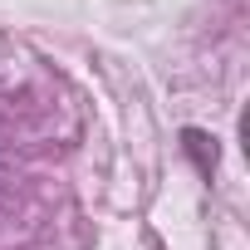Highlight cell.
I'll use <instances>...</instances> for the list:
<instances>
[{"label":"cell","mask_w":250,"mask_h":250,"mask_svg":"<svg viewBox=\"0 0 250 250\" xmlns=\"http://www.w3.org/2000/svg\"><path fill=\"white\" fill-rule=\"evenodd\" d=\"M182 147H187V157L196 162V172H201V177H211V172H216V143H211L206 133L187 128V133H182Z\"/></svg>","instance_id":"1"}]
</instances>
